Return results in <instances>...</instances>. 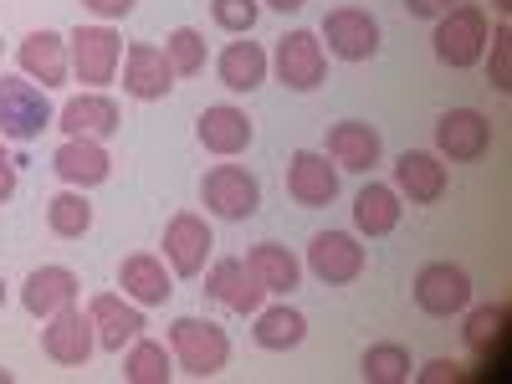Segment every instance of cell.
<instances>
[{
    "instance_id": "cell-1",
    "label": "cell",
    "mask_w": 512,
    "mask_h": 384,
    "mask_svg": "<svg viewBox=\"0 0 512 384\" xmlns=\"http://www.w3.org/2000/svg\"><path fill=\"white\" fill-rule=\"evenodd\" d=\"M169 354L190 379H216L231 364V338L210 318H175L169 323Z\"/></svg>"
},
{
    "instance_id": "cell-2",
    "label": "cell",
    "mask_w": 512,
    "mask_h": 384,
    "mask_svg": "<svg viewBox=\"0 0 512 384\" xmlns=\"http://www.w3.org/2000/svg\"><path fill=\"white\" fill-rule=\"evenodd\" d=\"M52 123H57V113H52L47 88H36L31 77L0 72V139L31 144V139H41V128H52Z\"/></svg>"
},
{
    "instance_id": "cell-3",
    "label": "cell",
    "mask_w": 512,
    "mask_h": 384,
    "mask_svg": "<svg viewBox=\"0 0 512 384\" xmlns=\"http://www.w3.org/2000/svg\"><path fill=\"white\" fill-rule=\"evenodd\" d=\"M487 11L482 6H466V0H456V6L436 21V57L446 62V67H477L482 62V52H487Z\"/></svg>"
},
{
    "instance_id": "cell-4",
    "label": "cell",
    "mask_w": 512,
    "mask_h": 384,
    "mask_svg": "<svg viewBox=\"0 0 512 384\" xmlns=\"http://www.w3.org/2000/svg\"><path fill=\"white\" fill-rule=\"evenodd\" d=\"M67 62L72 77L88 82V88H108L123 67V36L113 26H77L67 36Z\"/></svg>"
},
{
    "instance_id": "cell-5",
    "label": "cell",
    "mask_w": 512,
    "mask_h": 384,
    "mask_svg": "<svg viewBox=\"0 0 512 384\" xmlns=\"http://www.w3.org/2000/svg\"><path fill=\"white\" fill-rule=\"evenodd\" d=\"M200 200L210 216L221 221H251L256 210H262V185L246 164H216L210 175L200 180Z\"/></svg>"
},
{
    "instance_id": "cell-6",
    "label": "cell",
    "mask_w": 512,
    "mask_h": 384,
    "mask_svg": "<svg viewBox=\"0 0 512 384\" xmlns=\"http://www.w3.org/2000/svg\"><path fill=\"white\" fill-rule=\"evenodd\" d=\"M272 72H277L282 88H292V93L323 88V77H328V52H323L318 31H303V26L287 31V36L277 41V52H272Z\"/></svg>"
},
{
    "instance_id": "cell-7",
    "label": "cell",
    "mask_w": 512,
    "mask_h": 384,
    "mask_svg": "<svg viewBox=\"0 0 512 384\" xmlns=\"http://www.w3.org/2000/svg\"><path fill=\"white\" fill-rule=\"evenodd\" d=\"M318 41H323V52L338 57V62H369L379 52V21L359 6H338L323 16L318 26Z\"/></svg>"
},
{
    "instance_id": "cell-8",
    "label": "cell",
    "mask_w": 512,
    "mask_h": 384,
    "mask_svg": "<svg viewBox=\"0 0 512 384\" xmlns=\"http://www.w3.org/2000/svg\"><path fill=\"white\" fill-rule=\"evenodd\" d=\"M210 251H216V231H210L205 216H195V210H180V216H169L164 226V262L175 277H200Z\"/></svg>"
},
{
    "instance_id": "cell-9",
    "label": "cell",
    "mask_w": 512,
    "mask_h": 384,
    "mask_svg": "<svg viewBox=\"0 0 512 384\" xmlns=\"http://www.w3.org/2000/svg\"><path fill=\"white\" fill-rule=\"evenodd\" d=\"M415 303H420V313H431V318H456V313L472 308V277H466V267H456V262L420 267Z\"/></svg>"
},
{
    "instance_id": "cell-10",
    "label": "cell",
    "mask_w": 512,
    "mask_h": 384,
    "mask_svg": "<svg viewBox=\"0 0 512 384\" xmlns=\"http://www.w3.org/2000/svg\"><path fill=\"white\" fill-rule=\"evenodd\" d=\"M308 272L323 287H349L364 277V246L349 231H318L308 241Z\"/></svg>"
},
{
    "instance_id": "cell-11",
    "label": "cell",
    "mask_w": 512,
    "mask_h": 384,
    "mask_svg": "<svg viewBox=\"0 0 512 384\" xmlns=\"http://www.w3.org/2000/svg\"><path fill=\"white\" fill-rule=\"evenodd\" d=\"M93 349H98V333H93L88 313H82L77 303H72V308H62V313H52V318H47V328H41V354H47L52 364L82 369V364L93 359Z\"/></svg>"
},
{
    "instance_id": "cell-12",
    "label": "cell",
    "mask_w": 512,
    "mask_h": 384,
    "mask_svg": "<svg viewBox=\"0 0 512 384\" xmlns=\"http://www.w3.org/2000/svg\"><path fill=\"white\" fill-rule=\"evenodd\" d=\"M169 88H175V67H169L164 47L134 41V47L123 52V93L134 103H159V98H169Z\"/></svg>"
},
{
    "instance_id": "cell-13",
    "label": "cell",
    "mask_w": 512,
    "mask_h": 384,
    "mask_svg": "<svg viewBox=\"0 0 512 384\" xmlns=\"http://www.w3.org/2000/svg\"><path fill=\"white\" fill-rule=\"evenodd\" d=\"M88 323L98 333V349H108V354H123L149 328L144 323V308L128 303V297H118V292H98L93 297V303H88Z\"/></svg>"
},
{
    "instance_id": "cell-14",
    "label": "cell",
    "mask_w": 512,
    "mask_h": 384,
    "mask_svg": "<svg viewBox=\"0 0 512 384\" xmlns=\"http://www.w3.org/2000/svg\"><path fill=\"white\" fill-rule=\"evenodd\" d=\"M287 195L303 210L333 205L338 200V164L328 154H318V149H297L287 159Z\"/></svg>"
},
{
    "instance_id": "cell-15",
    "label": "cell",
    "mask_w": 512,
    "mask_h": 384,
    "mask_svg": "<svg viewBox=\"0 0 512 384\" xmlns=\"http://www.w3.org/2000/svg\"><path fill=\"white\" fill-rule=\"evenodd\" d=\"M436 149L451 164H472V159H482L492 149V123L477 108H451L436 123Z\"/></svg>"
},
{
    "instance_id": "cell-16",
    "label": "cell",
    "mask_w": 512,
    "mask_h": 384,
    "mask_svg": "<svg viewBox=\"0 0 512 384\" xmlns=\"http://www.w3.org/2000/svg\"><path fill=\"white\" fill-rule=\"evenodd\" d=\"M205 292L216 297L221 308L241 313V318H251L256 308H262V297H267V287L256 282V272L246 267V256H221V262L205 272Z\"/></svg>"
},
{
    "instance_id": "cell-17",
    "label": "cell",
    "mask_w": 512,
    "mask_h": 384,
    "mask_svg": "<svg viewBox=\"0 0 512 384\" xmlns=\"http://www.w3.org/2000/svg\"><path fill=\"white\" fill-rule=\"evenodd\" d=\"M118 123H123V113L103 88H88V93L67 98L62 113H57V128L67 139H108V134H118Z\"/></svg>"
},
{
    "instance_id": "cell-18",
    "label": "cell",
    "mask_w": 512,
    "mask_h": 384,
    "mask_svg": "<svg viewBox=\"0 0 512 384\" xmlns=\"http://www.w3.org/2000/svg\"><path fill=\"white\" fill-rule=\"evenodd\" d=\"M338 169H349V175H369L384 154V139L374 123H359V118H344L328 128V149H323Z\"/></svg>"
},
{
    "instance_id": "cell-19",
    "label": "cell",
    "mask_w": 512,
    "mask_h": 384,
    "mask_svg": "<svg viewBox=\"0 0 512 384\" xmlns=\"http://www.w3.org/2000/svg\"><path fill=\"white\" fill-rule=\"evenodd\" d=\"M52 169H57V180L72 185V190H93L113 175V159L103 149V139H62L57 154H52Z\"/></svg>"
},
{
    "instance_id": "cell-20",
    "label": "cell",
    "mask_w": 512,
    "mask_h": 384,
    "mask_svg": "<svg viewBox=\"0 0 512 384\" xmlns=\"http://www.w3.org/2000/svg\"><path fill=\"white\" fill-rule=\"evenodd\" d=\"M77 292H82V277H77L72 267H36V272L26 277V287H21V308H26L31 318L47 323L52 313H62V308L77 303Z\"/></svg>"
},
{
    "instance_id": "cell-21",
    "label": "cell",
    "mask_w": 512,
    "mask_h": 384,
    "mask_svg": "<svg viewBox=\"0 0 512 384\" xmlns=\"http://www.w3.org/2000/svg\"><path fill=\"white\" fill-rule=\"evenodd\" d=\"M16 62H21V77L41 82V88H62V82L72 77L67 36H57V31H31L16 47Z\"/></svg>"
},
{
    "instance_id": "cell-22",
    "label": "cell",
    "mask_w": 512,
    "mask_h": 384,
    "mask_svg": "<svg viewBox=\"0 0 512 384\" xmlns=\"http://www.w3.org/2000/svg\"><path fill=\"white\" fill-rule=\"evenodd\" d=\"M118 287L128 303H139V308H159L169 303V292H175V282H169V267H164V256L154 251H134V256H123V267H118Z\"/></svg>"
},
{
    "instance_id": "cell-23",
    "label": "cell",
    "mask_w": 512,
    "mask_h": 384,
    "mask_svg": "<svg viewBox=\"0 0 512 384\" xmlns=\"http://www.w3.org/2000/svg\"><path fill=\"white\" fill-rule=\"evenodd\" d=\"M195 139H200L210 154L236 159V154H246V149H251L256 128H251V118H246L241 108H231V103H216V108H205V113H200V123H195Z\"/></svg>"
},
{
    "instance_id": "cell-24",
    "label": "cell",
    "mask_w": 512,
    "mask_h": 384,
    "mask_svg": "<svg viewBox=\"0 0 512 384\" xmlns=\"http://www.w3.org/2000/svg\"><path fill=\"white\" fill-rule=\"evenodd\" d=\"M451 175H446V164L436 154H425V149H405L395 159V190L410 195V205H436L446 195Z\"/></svg>"
},
{
    "instance_id": "cell-25",
    "label": "cell",
    "mask_w": 512,
    "mask_h": 384,
    "mask_svg": "<svg viewBox=\"0 0 512 384\" xmlns=\"http://www.w3.org/2000/svg\"><path fill=\"white\" fill-rule=\"evenodd\" d=\"M216 72H221V88L256 93L267 82V72H272V57H267L262 41H231V47L221 52V62H216Z\"/></svg>"
},
{
    "instance_id": "cell-26",
    "label": "cell",
    "mask_w": 512,
    "mask_h": 384,
    "mask_svg": "<svg viewBox=\"0 0 512 384\" xmlns=\"http://www.w3.org/2000/svg\"><path fill=\"white\" fill-rule=\"evenodd\" d=\"M246 267L256 272V282H262L267 292H277V297L297 292V282H303V262H297L282 241H256L246 251Z\"/></svg>"
},
{
    "instance_id": "cell-27",
    "label": "cell",
    "mask_w": 512,
    "mask_h": 384,
    "mask_svg": "<svg viewBox=\"0 0 512 384\" xmlns=\"http://www.w3.org/2000/svg\"><path fill=\"white\" fill-rule=\"evenodd\" d=\"M251 318H256L251 338H256L262 349H272V354H287V349H297V344L308 338V318L297 313V308H287V303H277V308H256Z\"/></svg>"
},
{
    "instance_id": "cell-28",
    "label": "cell",
    "mask_w": 512,
    "mask_h": 384,
    "mask_svg": "<svg viewBox=\"0 0 512 384\" xmlns=\"http://www.w3.org/2000/svg\"><path fill=\"white\" fill-rule=\"evenodd\" d=\"M354 226H359V236H390L400 226V190L395 185H364L354 195Z\"/></svg>"
},
{
    "instance_id": "cell-29",
    "label": "cell",
    "mask_w": 512,
    "mask_h": 384,
    "mask_svg": "<svg viewBox=\"0 0 512 384\" xmlns=\"http://www.w3.org/2000/svg\"><path fill=\"white\" fill-rule=\"evenodd\" d=\"M169 374H175V354L139 333L134 344H128V354H123V379L128 384H169Z\"/></svg>"
},
{
    "instance_id": "cell-30",
    "label": "cell",
    "mask_w": 512,
    "mask_h": 384,
    "mask_svg": "<svg viewBox=\"0 0 512 384\" xmlns=\"http://www.w3.org/2000/svg\"><path fill=\"white\" fill-rule=\"evenodd\" d=\"M47 226H52V236H62V241H77V236H88V226H93V205H88V195L82 190H62V195H52L47 200Z\"/></svg>"
},
{
    "instance_id": "cell-31",
    "label": "cell",
    "mask_w": 512,
    "mask_h": 384,
    "mask_svg": "<svg viewBox=\"0 0 512 384\" xmlns=\"http://www.w3.org/2000/svg\"><path fill=\"white\" fill-rule=\"evenodd\" d=\"M410 349L405 344H374L369 354H364V364H359V374H364V384H405L410 379Z\"/></svg>"
},
{
    "instance_id": "cell-32",
    "label": "cell",
    "mask_w": 512,
    "mask_h": 384,
    "mask_svg": "<svg viewBox=\"0 0 512 384\" xmlns=\"http://www.w3.org/2000/svg\"><path fill=\"white\" fill-rule=\"evenodd\" d=\"M164 57L175 67V77H200L205 72V36L195 26H175L164 36Z\"/></svg>"
},
{
    "instance_id": "cell-33",
    "label": "cell",
    "mask_w": 512,
    "mask_h": 384,
    "mask_svg": "<svg viewBox=\"0 0 512 384\" xmlns=\"http://www.w3.org/2000/svg\"><path fill=\"white\" fill-rule=\"evenodd\" d=\"M256 16H262V0H210V21L231 36H246L256 26Z\"/></svg>"
},
{
    "instance_id": "cell-34",
    "label": "cell",
    "mask_w": 512,
    "mask_h": 384,
    "mask_svg": "<svg viewBox=\"0 0 512 384\" xmlns=\"http://www.w3.org/2000/svg\"><path fill=\"white\" fill-rule=\"evenodd\" d=\"M487 41H492V57H487V77H492V88H497V93H512V31H507V26H497Z\"/></svg>"
},
{
    "instance_id": "cell-35",
    "label": "cell",
    "mask_w": 512,
    "mask_h": 384,
    "mask_svg": "<svg viewBox=\"0 0 512 384\" xmlns=\"http://www.w3.org/2000/svg\"><path fill=\"white\" fill-rule=\"evenodd\" d=\"M502 323H507V308L497 303V308H477L472 318H466V349H487L492 338H502Z\"/></svg>"
},
{
    "instance_id": "cell-36",
    "label": "cell",
    "mask_w": 512,
    "mask_h": 384,
    "mask_svg": "<svg viewBox=\"0 0 512 384\" xmlns=\"http://www.w3.org/2000/svg\"><path fill=\"white\" fill-rule=\"evenodd\" d=\"M82 6H88L93 16H103V21H123L128 11L139 6V0H82Z\"/></svg>"
},
{
    "instance_id": "cell-37",
    "label": "cell",
    "mask_w": 512,
    "mask_h": 384,
    "mask_svg": "<svg viewBox=\"0 0 512 384\" xmlns=\"http://www.w3.org/2000/svg\"><path fill=\"white\" fill-rule=\"evenodd\" d=\"M451 6H456V0H405V11H410L415 21H441Z\"/></svg>"
},
{
    "instance_id": "cell-38",
    "label": "cell",
    "mask_w": 512,
    "mask_h": 384,
    "mask_svg": "<svg viewBox=\"0 0 512 384\" xmlns=\"http://www.w3.org/2000/svg\"><path fill=\"white\" fill-rule=\"evenodd\" d=\"M16 195V159L6 154V144H0V205H6Z\"/></svg>"
},
{
    "instance_id": "cell-39",
    "label": "cell",
    "mask_w": 512,
    "mask_h": 384,
    "mask_svg": "<svg viewBox=\"0 0 512 384\" xmlns=\"http://www.w3.org/2000/svg\"><path fill=\"white\" fill-rule=\"evenodd\" d=\"M446 379H456V364L451 359H431L420 369V384H446Z\"/></svg>"
},
{
    "instance_id": "cell-40",
    "label": "cell",
    "mask_w": 512,
    "mask_h": 384,
    "mask_svg": "<svg viewBox=\"0 0 512 384\" xmlns=\"http://www.w3.org/2000/svg\"><path fill=\"white\" fill-rule=\"evenodd\" d=\"M262 6H272V11H282V16H287V11H303L308 0H262Z\"/></svg>"
},
{
    "instance_id": "cell-41",
    "label": "cell",
    "mask_w": 512,
    "mask_h": 384,
    "mask_svg": "<svg viewBox=\"0 0 512 384\" xmlns=\"http://www.w3.org/2000/svg\"><path fill=\"white\" fill-rule=\"evenodd\" d=\"M492 6H497V11H512V0H492Z\"/></svg>"
},
{
    "instance_id": "cell-42",
    "label": "cell",
    "mask_w": 512,
    "mask_h": 384,
    "mask_svg": "<svg viewBox=\"0 0 512 384\" xmlns=\"http://www.w3.org/2000/svg\"><path fill=\"white\" fill-rule=\"evenodd\" d=\"M11 379H16V374H11V369H0V384H11Z\"/></svg>"
},
{
    "instance_id": "cell-43",
    "label": "cell",
    "mask_w": 512,
    "mask_h": 384,
    "mask_svg": "<svg viewBox=\"0 0 512 384\" xmlns=\"http://www.w3.org/2000/svg\"><path fill=\"white\" fill-rule=\"evenodd\" d=\"M0 308H6V277H0Z\"/></svg>"
},
{
    "instance_id": "cell-44",
    "label": "cell",
    "mask_w": 512,
    "mask_h": 384,
    "mask_svg": "<svg viewBox=\"0 0 512 384\" xmlns=\"http://www.w3.org/2000/svg\"><path fill=\"white\" fill-rule=\"evenodd\" d=\"M0 47H6V41H0Z\"/></svg>"
}]
</instances>
